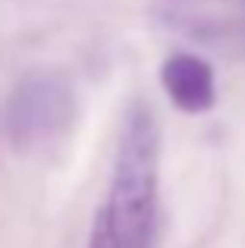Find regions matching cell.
<instances>
[{"mask_svg": "<svg viewBox=\"0 0 245 248\" xmlns=\"http://www.w3.org/2000/svg\"><path fill=\"white\" fill-rule=\"evenodd\" d=\"M157 164H160L157 123H154V113L148 104L135 101L122 120L110 195L101 204L126 248L151 245L154 217H157Z\"/></svg>", "mask_w": 245, "mask_h": 248, "instance_id": "obj_1", "label": "cell"}, {"mask_svg": "<svg viewBox=\"0 0 245 248\" xmlns=\"http://www.w3.org/2000/svg\"><path fill=\"white\" fill-rule=\"evenodd\" d=\"M73 116V85L57 73H31L6 101V135L16 148H38L66 132Z\"/></svg>", "mask_w": 245, "mask_h": 248, "instance_id": "obj_2", "label": "cell"}, {"mask_svg": "<svg viewBox=\"0 0 245 248\" xmlns=\"http://www.w3.org/2000/svg\"><path fill=\"white\" fill-rule=\"evenodd\" d=\"M160 85L183 113H204L217 101L214 69L195 54H173L160 66Z\"/></svg>", "mask_w": 245, "mask_h": 248, "instance_id": "obj_3", "label": "cell"}, {"mask_svg": "<svg viewBox=\"0 0 245 248\" xmlns=\"http://www.w3.org/2000/svg\"><path fill=\"white\" fill-rule=\"evenodd\" d=\"M88 248H126L120 242L117 230H113L110 217H107V211L101 207L98 217H94V226H92V239H88Z\"/></svg>", "mask_w": 245, "mask_h": 248, "instance_id": "obj_4", "label": "cell"}]
</instances>
